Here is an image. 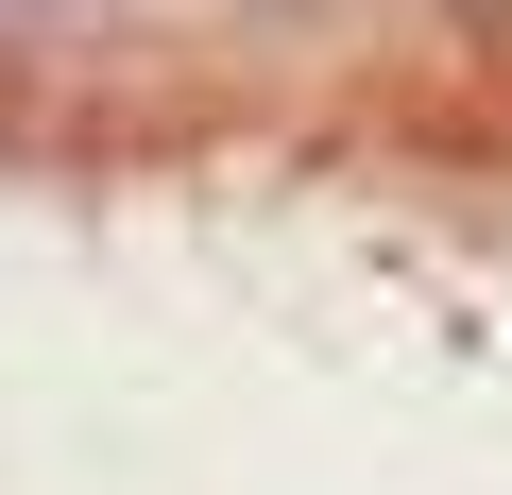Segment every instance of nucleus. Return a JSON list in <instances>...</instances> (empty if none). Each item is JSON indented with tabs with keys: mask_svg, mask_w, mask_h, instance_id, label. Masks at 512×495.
I'll return each mask as SVG.
<instances>
[{
	"mask_svg": "<svg viewBox=\"0 0 512 495\" xmlns=\"http://www.w3.org/2000/svg\"><path fill=\"white\" fill-rule=\"evenodd\" d=\"M0 18H69V0H0Z\"/></svg>",
	"mask_w": 512,
	"mask_h": 495,
	"instance_id": "f257e3e1",
	"label": "nucleus"
}]
</instances>
